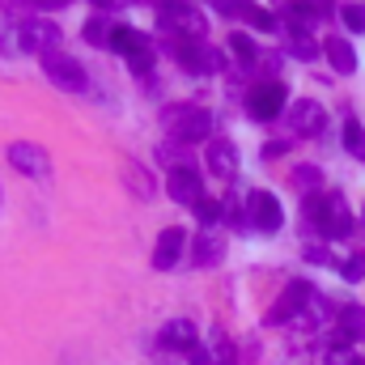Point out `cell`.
I'll list each match as a JSON object with an SVG mask.
<instances>
[{"mask_svg": "<svg viewBox=\"0 0 365 365\" xmlns=\"http://www.w3.org/2000/svg\"><path fill=\"white\" fill-rule=\"evenodd\" d=\"M306 217L327 234V238H349L353 234V212L340 191H319L306 200Z\"/></svg>", "mask_w": 365, "mask_h": 365, "instance_id": "6da1fadb", "label": "cell"}, {"mask_svg": "<svg viewBox=\"0 0 365 365\" xmlns=\"http://www.w3.org/2000/svg\"><path fill=\"white\" fill-rule=\"evenodd\" d=\"M162 123H166V136L175 145H200L212 136V115L204 106H170L162 115Z\"/></svg>", "mask_w": 365, "mask_h": 365, "instance_id": "7a4b0ae2", "label": "cell"}, {"mask_svg": "<svg viewBox=\"0 0 365 365\" xmlns=\"http://www.w3.org/2000/svg\"><path fill=\"white\" fill-rule=\"evenodd\" d=\"M158 26H162L166 34H179L182 43H204V30H208V21H204L187 0H166V4L158 9Z\"/></svg>", "mask_w": 365, "mask_h": 365, "instance_id": "3957f363", "label": "cell"}, {"mask_svg": "<svg viewBox=\"0 0 365 365\" xmlns=\"http://www.w3.org/2000/svg\"><path fill=\"white\" fill-rule=\"evenodd\" d=\"M43 73H47L60 90H68V93H86V90H90V77H86L81 60H77V56H68L64 47L43 56Z\"/></svg>", "mask_w": 365, "mask_h": 365, "instance_id": "277c9868", "label": "cell"}, {"mask_svg": "<svg viewBox=\"0 0 365 365\" xmlns=\"http://www.w3.org/2000/svg\"><path fill=\"white\" fill-rule=\"evenodd\" d=\"M17 43L26 47V51H60V26L56 21H47V17H26L21 26H17Z\"/></svg>", "mask_w": 365, "mask_h": 365, "instance_id": "5b68a950", "label": "cell"}, {"mask_svg": "<svg viewBox=\"0 0 365 365\" xmlns=\"http://www.w3.org/2000/svg\"><path fill=\"white\" fill-rule=\"evenodd\" d=\"M247 217H251V225H255L259 234H276L280 221H284L280 200H276L272 191H251V195H247Z\"/></svg>", "mask_w": 365, "mask_h": 365, "instance_id": "8992f818", "label": "cell"}, {"mask_svg": "<svg viewBox=\"0 0 365 365\" xmlns=\"http://www.w3.org/2000/svg\"><path fill=\"white\" fill-rule=\"evenodd\" d=\"M247 110H251V119H259V123L276 119V115L284 110V86H280V81L255 86V90L247 93Z\"/></svg>", "mask_w": 365, "mask_h": 365, "instance_id": "52a82bcc", "label": "cell"}, {"mask_svg": "<svg viewBox=\"0 0 365 365\" xmlns=\"http://www.w3.org/2000/svg\"><path fill=\"white\" fill-rule=\"evenodd\" d=\"M9 166L13 170H21V175H30V179H51V158H47V149H38V145H9Z\"/></svg>", "mask_w": 365, "mask_h": 365, "instance_id": "ba28073f", "label": "cell"}, {"mask_svg": "<svg viewBox=\"0 0 365 365\" xmlns=\"http://www.w3.org/2000/svg\"><path fill=\"white\" fill-rule=\"evenodd\" d=\"M289 123H293L297 136H319V132L327 128V110H323L314 98H297V102L289 106Z\"/></svg>", "mask_w": 365, "mask_h": 365, "instance_id": "9c48e42d", "label": "cell"}, {"mask_svg": "<svg viewBox=\"0 0 365 365\" xmlns=\"http://www.w3.org/2000/svg\"><path fill=\"white\" fill-rule=\"evenodd\" d=\"M310 297H314V293H310V284H306V280H293V284L284 289V297H280L272 310H268V323H289V319H302V310L310 306Z\"/></svg>", "mask_w": 365, "mask_h": 365, "instance_id": "30bf717a", "label": "cell"}, {"mask_svg": "<svg viewBox=\"0 0 365 365\" xmlns=\"http://www.w3.org/2000/svg\"><path fill=\"white\" fill-rule=\"evenodd\" d=\"M166 195H170V200H179V204H195V200H204L200 175H195L191 166H175V170L166 175Z\"/></svg>", "mask_w": 365, "mask_h": 365, "instance_id": "8fae6325", "label": "cell"}, {"mask_svg": "<svg viewBox=\"0 0 365 365\" xmlns=\"http://www.w3.org/2000/svg\"><path fill=\"white\" fill-rule=\"evenodd\" d=\"M191 365H234V344L225 331H212L208 344H195L191 349Z\"/></svg>", "mask_w": 365, "mask_h": 365, "instance_id": "7c38bea8", "label": "cell"}, {"mask_svg": "<svg viewBox=\"0 0 365 365\" xmlns=\"http://www.w3.org/2000/svg\"><path fill=\"white\" fill-rule=\"evenodd\" d=\"M179 60L187 73H217L221 68V51L204 47V43H179Z\"/></svg>", "mask_w": 365, "mask_h": 365, "instance_id": "4fadbf2b", "label": "cell"}, {"mask_svg": "<svg viewBox=\"0 0 365 365\" xmlns=\"http://www.w3.org/2000/svg\"><path fill=\"white\" fill-rule=\"evenodd\" d=\"M204 158H208V170L212 175H221V179H234L238 175V149L230 140H208Z\"/></svg>", "mask_w": 365, "mask_h": 365, "instance_id": "5bb4252c", "label": "cell"}, {"mask_svg": "<svg viewBox=\"0 0 365 365\" xmlns=\"http://www.w3.org/2000/svg\"><path fill=\"white\" fill-rule=\"evenodd\" d=\"M182 247H187V234H182L179 225H170V230H162V238H158V251H153V268H175L182 255Z\"/></svg>", "mask_w": 365, "mask_h": 365, "instance_id": "9a60e30c", "label": "cell"}, {"mask_svg": "<svg viewBox=\"0 0 365 365\" xmlns=\"http://www.w3.org/2000/svg\"><path fill=\"white\" fill-rule=\"evenodd\" d=\"M166 349H179V353H191L195 344H200V331H195V323L191 319H170L166 327H162V336H158Z\"/></svg>", "mask_w": 365, "mask_h": 365, "instance_id": "2e32d148", "label": "cell"}, {"mask_svg": "<svg viewBox=\"0 0 365 365\" xmlns=\"http://www.w3.org/2000/svg\"><path fill=\"white\" fill-rule=\"evenodd\" d=\"M323 51H327V60H331L336 73H353V68H357V51H353L349 38H327Z\"/></svg>", "mask_w": 365, "mask_h": 365, "instance_id": "e0dca14e", "label": "cell"}, {"mask_svg": "<svg viewBox=\"0 0 365 365\" xmlns=\"http://www.w3.org/2000/svg\"><path fill=\"white\" fill-rule=\"evenodd\" d=\"M340 340H365V306H344L340 310Z\"/></svg>", "mask_w": 365, "mask_h": 365, "instance_id": "ac0fdd59", "label": "cell"}, {"mask_svg": "<svg viewBox=\"0 0 365 365\" xmlns=\"http://www.w3.org/2000/svg\"><path fill=\"white\" fill-rule=\"evenodd\" d=\"M289 56H297V60H314V56H319L314 38H310L297 21H289Z\"/></svg>", "mask_w": 365, "mask_h": 365, "instance_id": "d6986e66", "label": "cell"}, {"mask_svg": "<svg viewBox=\"0 0 365 365\" xmlns=\"http://www.w3.org/2000/svg\"><path fill=\"white\" fill-rule=\"evenodd\" d=\"M221 255H225V242H221V238H212V234L195 238V264H200V268H212V264H221Z\"/></svg>", "mask_w": 365, "mask_h": 365, "instance_id": "ffe728a7", "label": "cell"}, {"mask_svg": "<svg viewBox=\"0 0 365 365\" xmlns=\"http://www.w3.org/2000/svg\"><path fill=\"white\" fill-rule=\"evenodd\" d=\"M149 38L140 34V30H132V26H115V34H110V47L119 51V56H132L136 47H145Z\"/></svg>", "mask_w": 365, "mask_h": 365, "instance_id": "44dd1931", "label": "cell"}, {"mask_svg": "<svg viewBox=\"0 0 365 365\" xmlns=\"http://www.w3.org/2000/svg\"><path fill=\"white\" fill-rule=\"evenodd\" d=\"M344 149H349L357 162H365V132H361V123H357V119H349V123H344Z\"/></svg>", "mask_w": 365, "mask_h": 365, "instance_id": "7402d4cb", "label": "cell"}, {"mask_svg": "<svg viewBox=\"0 0 365 365\" xmlns=\"http://www.w3.org/2000/svg\"><path fill=\"white\" fill-rule=\"evenodd\" d=\"M340 17H344V26H349L353 34H365V0H349V4L340 9Z\"/></svg>", "mask_w": 365, "mask_h": 365, "instance_id": "603a6c76", "label": "cell"}, {"mask_svg": "<svg viewBox=\"0 0 365 365\" xmlns=\"http://www.w3.org/2000/svg\"><path fill=\"white\" fill-rule=\"evenodd\" d=\"M110 34H115L110 17H90V21H86V38H90V43H106V47H110Z\"/></svg>", "mask_w": 365, "mask_h": 365, "instance_id": "cb8c5ba5", "label": "cell"}, {"mask_svg": "<svg viewBox=\"0 0 365 365\" xmlns=\"http://www.w3.org/2000/svg\"><path fill=\"white\" fill-rule=\"evenodd\" d=\"M128 187H132L140 200H153V179L145 175V166H128Z\"/></svg>", "mask_w": 365, "mask_h": 365, "instance_id": "d4e9b609", "label": "cell"}, {"mask_svg": "<svg viewBox=\"0 0 365 365\" xmlns=\"http://www.w3.org/2000/svg\"><path fill=\"white\" fill-rule=\"evenodd\" d=\"M293 182H297V191H306V200H310V195H314V187L323 182V175H319L314 166H297V170H293Z\"/></svg>", "mask_w": 365, "mask_h": 365, "instance_id": "484cf974", "label": "cell"}, {"mask_svg": "<svg viewBox=\"0 0 365 365\" xmlns=\"http://www.w3.org/2000/svg\"><path fill=\"white\" fill-rule=\"evenodd\" d=\"M153 60H158V51L145 43V47H136V51L128 56V68H132V73H149V68H153Z\"/></svg>", "mask_w": 365, "mask_h": 365, "instance_id": "4316f807", "label": "cell"}, {"mask_svg": "<svg viewBox=\"0 0 365 365\" xmlns=\"http://www.w3.org/2000/svg\"><path fill=\"white\" fill-rule=\"evenodd\" d=\"M191 208H195L200 225H217V221H221V204H217V200H208V195H204V200H195Z\"/></svg>", "mask_w": 365, "mask_h": 365, "instance_id": "83f0119b", "label": "cell"}, {"mask_svg": "<svg viewBox=\"0 0 365 365\" xmlns=\"http://www.w3.org/2000/svg\"><path fill=\"white\" fill-rule=\"evenodd\" d=\"M323 361H327V365H361V357H357V353H353L349 344H331Z\"/></svg>", "mask_w": 365, "mask_h": 365, "instance_id": "f1b7e54d", "label": "cell"}, {"mask_svg": "<svg viewBox=\"0 0 365 365\" xmlns=\"http://www.w3.org/2000/svg\"><path fill=\"white\" fill-rule=\"evenodd\" d=\"M340 276H344V280H361V276H365V251L349 255V259L340 264Z\"/></svg>", "mask_w": 365, "mask_h": 365, "instance_id": "f546056e", "label": "cell"}, {"mask_svg": "<svg viewBox=\"0 0 365 365\" xmlns=\"http://www.w3.org/2000/svg\"><path fill=\"white\" fill-rule=\"evenodd\" d=\"M230 47H234V56H238L242 64H255V43H251L247 34H234V38H230Z\"/></svg>", "mask_w": 365, "mask_h": 365, "instance_id": "4dcf8cb0", "label": "cell"}, {"mask_svg": "<svg viewBox=\"0 0 365 365\" xmlns=\"http://www.w3.org/2000/svg\"><path fill=\"white\" fill-rule=\"evenodd\" d=\"M247 21H251L255 30H276V17L268 13V9H259V4H251V9H247Z\"/></svg>", "mask_w": 365, "mask_h": 365, "instance_id": "1f68e13d", "label": "cell"}, {"mask_svg": "<svg viewBox=\"0 0 365 365\" xmlns=\"http://www.w3.org/2000/svg\"><path fill=\"white\" fill-rule=\"evenodd\" d=\"M217 13H230V17H247V9H251V0H208Z\"/></svg>", "mask_w": 365, "mask_h": 365, "instance_id": "d6a6232c", "label": "cell"}, {"mask_svg": "<svg viewBox=\"0 0 365 365\" xmlns=\"http://www.w3.org/2000/svg\"><path fill=\"white\" fill-rule=\"evenodd\" d=\"M327 4H331V0H302V9H306L310 17H323V13H327Z\"/></svg>", "mask_w": 365, "mask_h": 365, "instance_id": "836d02e7", "label": "cell"}, {"mask_svg": "<svg viewBox=\"0 0 365 365\" xmlns=\"http://www.w3.org/2000/svg\"><path fill=\"white\" fill-rule=\"evenodd\" d=\"M38 4H47V9H64V4H73V0H38Z\"/></svg>", "mask_w": 365, "mask_h": 365, "instance_id": "e575fe53", "label": "cell"}, {"mask_svg": "<svg viewBox=\"0 0 365 365\" xmlns=\"http://www.w3.org/2000/svg\"><path fill=\"white\" fill-rule=\"evenodd\" d=\"M93 4H110V0H93Z\"/></svg>", "mask_w": 365, "mask_h": 365, "instance_id": "d590c367", "label": "cell"}]
</instances>
